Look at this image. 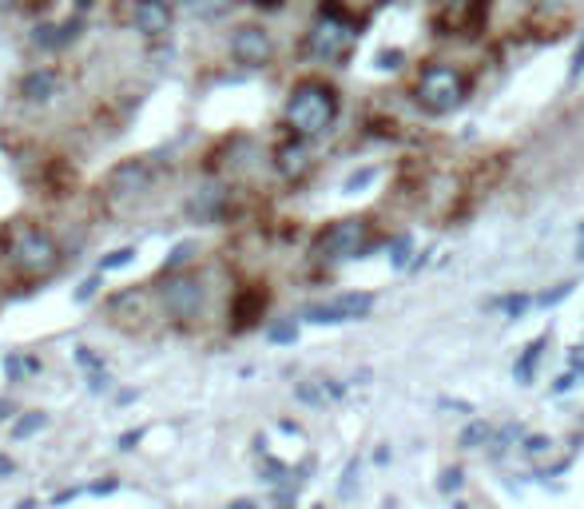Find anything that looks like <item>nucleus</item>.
I'll use <instances>...</instances> for the list:
<instances>
[{"label": "nucleus", "mask_w": 584, "mask_h": 509, "mask_svg": "<svg viewBox=\"0 0 584 509\" xmlns=\"http://www.w3.org/2000/svg\"><path fill=\"white\" fill-rule=\"evenodd\" d=\"M338 120V92L323 80H306L286 100V127L294 136H323Z\"/></svg>", "instance_id": "obj_1"}, {"label": "nucleus", "mask_w": 584, "mask_h": 509, "mask_svg": "<svg viewBox=\"0 0 584 509\" xmlns=\"http://www.w3.org/2000/svg\"><path fill=\"white\" fill-rule=\"evenodd\" d=\"M354 40H358V28H354V20L346 16V8L334 5V0H326V5L318 8V20H314L311 36H306L311 56L314 60H326V64L346 60L350 48H354Z\"/></svg>", "instance_id": "obj_2"}, {"label": "nucleus", "mask_w": 584, "mask_h": 509, "mask_svg": "<svg viewBox=\"0 0 584 509\" xmlns=\"http://www.w3.org/2000/svg\"><path fill=\"white\" fill-rule=\"evenodd\" d=\"M466 96H469V80L454 68V64H429L414 84V100L422 104L429 116L454 112V107H461Z\"/></svg>", "instance_id": "obj_3"}, {"label": "nucleus", "mask_w": 584, "mask_h": 509, "mask_svg": "<svg viewBox=\"0 0 584 509\" xmlns=\"http://www.w3.org/2000/svg\"><path fill=\"white\" fill-rule=\"evenodd\" d=\"M370 251V223L366 219H338L314 239L318 259H362Z\"/></svg>", "instance_id": "obj_4"}, {"label": "nucleus", "mask_w": 584, "mask_h": 509, "mask_svg": "<svg viewBox=\"0 0 584 509\" xmlns=\"http://www.w3.org/2000/svg\"><path fill=\"white\" fill-rule=\"evenodd\" d=\"M374 310V295L366 290H350V295H338L330 302H314L306 307V322H318V327H338V322H362Z\"/></svg>", "instance_id": "obj_5"}, {"label": "nucleus", "mask_w": 584, "mask_h": 509, "mask_svg": "<svg viewBox=\"0 0 584 509\" xmlns=\"http://www.w3.org/2000/svg\"><path fill=\"white\" fill-rule=\"evenodd\" d=\"M151 179H156V171H151L148 159H128V164H119L112 176H108V195H112L116 203H131L151 188Z\"/></svg>", "instance_id": "obj_6"}, {"label": "nucleus", "mask_w": 584, "mask_h": 509, "mask_svg": "<svg viewBox=\"0 0 584 509\" xmlns=\"http://www.w3.org/2000/svg\"><path fill=\"white\" fill-rule=\"evenodd\" d=\"M231 56H235L242 68H267L271 56H274V45L267 36V28L259 25H247L231 36Z\"/></svg>", "instance_id": "obj_7"}, {"label": "nucleus", "mask_w": 584, "mask_h": 509, "mask_svg": "<svg viewBox=\"0 0 584 509\" xmlns=\"http://www.w3.org/2000/svg\"><path fill=\"white\" fill-rule=\"evenodd\" d=\"M159 299H163V310H168L171 319H195L203 307V287H200V279L179 275L159 290Z\"/></svg>", "instance_id": "obj_8"}, {"label": "nucleus", "mask_w": 584, "mask_h": 509, "mask_svg": "<svg viewBox=\"0 0 584 509\" xmlns=\"http://www.w3.org/2000/svg\"><path fill=\"white\" fill-rule=\"evenodd\" d=\"M13 259L25 270H44V267H52V259H56V243H52L44 231H25L13 247Z\"/></svg>", "instance_id": "obj_9"}, {"label": "nucleus", "mask_w": 584, "mask_h": 509, "mask_svg": "<svg viewBox=\"0 0 584 509\" xmlns=\"http://www.w3.org/2000/svg\"><path fill=\"white\" fill-rule=\"evenodd\" d=\"M131 20L143 36H163V32H171V5L168 0H139Z\"/></svg>", "instance_id": "obj_10"}, {"label": "nucleus", "mask_w": 584, "mask_h": 509, "mask_svg": "<svg viewBox=\"0 0 584 509\" xmlns=\"http://www.w3.org/2000/svg\"><path fill=\"white\" fill-rule=\"evenodd\" d=\"M56 92H60V76L48 68H36L20 80V96L28 104H48V100H56Z\"/></svg>", "instance_id": "obj_11"}, {"label": "nucleus", "mask_w": 584, "mask_h": 509, "mask_svg": "<svg viewBox=\"0 0 584 509\" xmlns=\"http://www.w3.org/2000/svg\"><path fill=\"white\" fill-rule=\"evenodd\" d=\"M227 208V188H203V191H195L191 195V203H187V211L195 215V219H219Z\"/></svg>", "instance_id": "obj_12"}, {"label": "nucleus", "mask_w": 584, "mask_h": 509, "mask_svg": "<svg viewBox=\"0 0 584 509\" xmlns=\"http://www.w3.org/2000/svg\"><path fill=\"white\" fill-rule=\"evenodd\" d=\"M545 346H548V334H541V339H533L521 351V359H517V366H513V378L521 386H528L533 382V371H537V362H541V354H545Z\"/></svg>", "instance_id": "obj_13"}, {"label": "nucleus", "mask_w": 584, "mask_h": 509, "mask_svg": "<svg viewBox=\"0 0 584 509\" xmlns=\"http://www.w3.org/2000/svg\"><path fill=\"white\" fill-rule=\"evenodd\" d=\"M231 5H235V0H183L187 13L200 16V20H219V16H227Z\"/></svg>", "instance_id": "obj_14"}, {"label": "nucleus", "mask_w": 584, "mask_h": 509, "mask_svg": "<svg viewBox=\"0 0 584 509\" xmlns=\"http://www.w3.org/2000/svg\"><path fill=\"white\" fill-rule=\"evenodd\" d=\"M493 438V426L485 418H473L466 430H461V438H457V446L461 450H477V446H485V442Z\"/></svg>", "instance_id": "obj_15"}, {"label": "nucleus", "mask_w": 584, "mask_h": 509, "mask_svg": "<svg viewBox=\"0 0 584 509\" xmlns=\"http://www.w3.org/2000/svg\"><path fill=\"white\" fill-rule=\"evenodd\" d=\"M299 402H311V406H323V402H330V398H338L343 394V386H326V382H302L299 390Z\"/></svg>", "instance_id": "obj_16"}, {"label": "nucleus", "mask_w": 584, "mask_h": 509, "mask_svg": "<svg viewBox=\"0 0 584 509\" xmlns=\"http://www.w3.org/2000/svg\"><path fill=\"white\" fill-rule=\"evenodd\" d=\"M279 171H282V176H302V171H306V151L299 144L282 148L279 151Z\"/></svg>", "instance_id": "obj_17"}, {"label": "nucleus", "mask_w": 584, "mask_h": 509, "mask_svg": "<svg viewBox=\"0 0 584 509\" xmlns=\"http://www.w3.org/2000/svg\"><path fill=\"white\" fill-rule=\"evenodd\" d=\"M528 302H533L528 295H505V299H493V307H501L509 319H521L525 310H528Z\"/></svg>", "instance_id": "obj_18"}, {"label": "nucleus", "mask_w": 584, "mask_h": 509, "mask_svg": "<svg viewBox=\"0 0 584 509\" xmlns=\"http://www.w3.org/2000/svg\"><path fill=\"white\" fill-rule=\"evenodd\" d=\"M513 438H521V426H517V422H509V426H505L497 438H489V446H493V458H501V453L513 446Z\"/></svg>", "instance_id": "obj_19"}, {"label": "nucleus", "mask_w": 584, "mask_h": 509, "mask_svg": "<svg viewBox=\"0 0 584 509\" xmlns=\"http://www.w3.org/2000/svg\"><path fill=\"white\" fill-rule=\"evenodd\" d=\"M195 259V243H179L175 251L168 255V263H163V270H179V267H187Z\"/></svg>", "instance_id": "obj_20"}, {"label": "nucleus", "mask_w": 584, "mask_h": 509, "mask_svg": "<svg viewBox=\"0 0 584 509\" xmlns=\"http://www.w3.org/2000/svg\"><path fill=\"white\" fill-rule=\"evenodd\" d=\"M48 426V414H28V418H20L16 426H13V434L16 438H28V434H36V430Z\"/></svg>", "instance_id": "obj_21"}, {"label": "nucleus", "mask_w": 584, "mask_h": 509, "mask_svg": "<svg viewBox=\"0 0 584 509\" xmlns=\"http://www.w3.org/2000/svg\"><path fill=\"white\" fill-rule=\"evenodd\" d=\"M461 482H466V473H461L457 465H449V470H442V478H437V490H442V494H457Z\"/></svg>", "instance_id": "obj_22"}, {"label": "nucleus", "mask_w": 584, "mask_h": 509, "mask_svg": "<svg viewBox=\"0 0 584 509\" xmlns=\"http://www.w3.org/2000/svg\"><path fill=\"white\" fill-rule=\"evenodd\" d=\"M131 259H136V251H131V247H119V251H112V255H104V259H100V270H116V267H128Z\"/></svg>", "instance_id": "obj_23"}, {"label": "nucleus", "mask_w": 584, "mask_h": 509, "mask_svg": "<svg viewBox=\"0 0 584 509\" xmlns=\"http://www.w3.org/2000/svg\"><path fill=\"white\" fill-rule=\"evenodd\" d=\"M299 339V327L294 322H279V327H271V342H294Z\"/></svg>", "instance_id": "obj_24"}, {"label": "nucleus", "mask_w": 584, "mask_h": 509, "mask_svg": "<svg viewBox=\"0 0 584 509\" xmlns=\"http://www.w3.org/2000/svg\"><path fill=\"white\" fill-rule=\"evenodd\" d=\"M545 450H553V442H548L545 434H528V438H525V453H533V458H541Z\"/></svg>", "instance_id": "obj_25"}, {"label": "nucleus", "mask_w": 584, "mask_h": 509, "mask_svg": "<svg viewBox=\"0 0 584 509\" xmlns=\"http://www.w3.org/2000/svg\"><path fill=\"white\" fill-rule=\"evenodd\" d=\"M572 295V283H560L557 290H545L541 295V307H557V302H565Z\"/></svg>", "instance_id": "obj_26"}, {"label": "nucleus", "mask_w": 584, "mask_h": 509, "mask_svg": "<svg viewBox=\"0 0 584 509\" xmlns=\"http://www.w3.org/2000/svg\"><path fill=\"white\" fill-rule=\"evenodd\" d=\"M580 72H584V36H580L577 52H572V64H569V80H580Z\"/></svg>", "instance_id": "obj_27"}, {"label": "nucleus", "mask_w": 584, "mask_h": 509, "mask_svg": "<svg viewBox=\"0 0 584 509\" xmlns=\"http://www.w3.org/2000/svg\"><path fill=\"white\" fill-rule=\"evenodd\" d=\"M410 263V239H394V267Z\"/></svg>", "instance_id": "obj_28"}, {"label": "nucleus", "mask_w": 584, "mask_h": 509, "mask_svg": "<svg viewBox=\"0 0 584 509\" xmlns=\"http://www.w3.org/2000/svg\"><path fill=\"white\" fill-rule=\"evenodd\" d=\"M374 176H378V171H374V168L358 171V176H350V179H346V191H358V188H366V183H370Z\"/></svg>", "instance_id": "obj_29"}, {"label": "nucleus", "mask_w": 584, "mask_h": 509, "mask_svg": "<svg viewBox=\"0 0 584 509\" xmlns=\"http://www.w3.org/2000/svg\"><path fill=\"white\" fill-rule=\"evenodd\" d=\"M378 68H402V52H398V48H394V52L385 48L382 56H378Z\"/></svg>", "instance_id": "obj_30"}, {"label": "nucleus", "mask_w": 584, "mask_h": 509, "mask_svg": "<svg viewBox=\"0 0 584 509\" xmlns=\"http://www.w3.org/2000/svg\"><path fill=\"white\" fill-rule=\"evenodd\" d=\"M76 362H80V366H92V371H100V354H92L87 346H80V351H76Z\"/></svg>", "instance_id": "obj_31"}, {"label": "nucleus", "mask_w": 584, "mask_h": 509, "mask_svg": "<svg viewBox=\"0 0 584 509\" xmlns=\"http://www.w3.org/2000/svg\"><path fill=\"white\" fill-rule=\"evenodd\" d=\"M96 290H100V279H87V283H80V290H76V302H87Z\"/></svg>", "instance_id": "obj_32"}, {"label": "nucleus", "mask_w": 584, "mask_h": 509, "mask_svg": "<svg viewBox=\"0 0 584 509\" xmlns=\"http://www.w3.org/2000/svg\"><path fill=\"white\" fill-rule=\"evenodd\" d=\"M143 438V430H131V434L119 438V450H136V442Z\"/></svg>", "instance_id": "obj_33"}, {"label": "nucleus", "mask_w": 584, "mask_h": 509, "mask_svg": "<svg viewBox=\"0 0 584 509\" xmlns=\"http://www.w3.org/2000/svg\"><path fill=\"white\" fill-rule=\"evenodd\" d=\"M16 465H13V458H5V453H0V478H8V473H13Z\"/></svg>", "instance_id": "obj_34"}, {"label": "nucleus", "mask_w": 584, "mask_h": 509, "mask_svg": "<svg viewBox=\"0 0 584 509\" xmlns=\"http://www.w3.org/2000/svg\"><path fill=\"white\" fill-rule=\"evenodd\" d=\"M572 382H577V374H565V378H560V382H557V394H565V390H569Z\"/></svg>", "instance_id": "obj_35"}, {"label": "nucleus", "mask_w": 584, "mask_h": 509, "mask_svg": "<svg viewBox=\"0 0 584 509\" xmlns=\"http://www.w3.org/2000/svg\"><path fill=\"white\" fill-rule=\"evenodd\" d=\"M92 390H96V394H100V390H108V374H96V378H92Z\"/></svg>", "instance_id": "obj_36"}, {"label": "nucleus", "mask_w": 584, "mask_h": 509, "mask_svg": "<svg viewBox=\"0 0 584 509\" xmlns=\"http://www.w3.org/2000/svg\"><path fill=\"white\" fill-rule=\"evenodd\" d=\"M255 5H259V8H279L282 0H255Z\"/></svg>", "instance_id": "obj_37"}, {"label": "nucleus", "mask_w": 584, "mask_h": 509, "mask_svg": "<svg viewBox=\"0 0 584 509\" xmlns=\"http://www.w3.org/2000/svg\"><path fill=\"white\" fill-rule=\"evenodd\" d=\"M92 5H96V0H76V8H80V13H87Z\"/></svg>", "instance_id": "obj_38"}, {"label": "nucleus", "mask_w": 584, "mask_h": 509, "mask_svg": "<svg viewBox=\"0 0 584 509\" xmlns=\"http://www.w3.org/2000/svg\"><path fill=\"white\" fill-rule=\"evenodd\" d=\"M231 509H255V505H251V502H235V505H231Z\"/></svg>", "instance_id": "obj_39"}, {"label": "nucleus", "mask_w": 584, "mask_h": 509, "mask_svg": "<svg viewBox=\"0 0 584 509\" xmlns=\"http://www.w3.org/2000/svg\"><path fill=\"white\" fill-rule=\"evenodd\" d=\"M8 410H13V406H8V402H0V418H8Z\"/></svg>", "instance_id": "obj_40"}, {"label": "nucleus", "mask_w": 584, "mask_h": 509, "mask_svg": "<svg viewBox=\"0 0 584 509\" xmlns=\"http://www.w3.org/2000/svg\"><path fill=\"white\" fill-rule=\"evenodd\" d=\"M16 5V0H0V13H5V8H13Z\"/></svg>", "instance_id": "obj_41"}, {"label": "nucleus", "mask_w": 584, "mask_h": 509, "mask_svg": "<svg viewBox=\"0 0 584 509\" xmlns=\"http://www.w3.org/2000/svg\"><path fill=\"white\" fill-rule=\"evenodd\" d=\"M16 509H32V502H20V505H16Z\"/></svg>", "instance_id": "obj_42"}, {"label": "nucleus", "mask_w": 584, "mask_h": 509, "mask_svg": "<svg viewBox=\"0 0 584 509\" xmlns=\"http://www.w3.org/2000/svg\"><path fill=\"white\" fill-rule=\"evenodd\" d=\"M577 259H584V243H580V247H577Z\"/></svg>", "instance_id": "obj_43"}, {"label": "nucleus", "mask_w": 584, "mask_h": 509, "mask_svg": "<svg viewBox=\"0 0 584 509\" xmlns=\"http://www.w3.org/2000/svg\"><path fill=\"white\" fill-rule=\"evenodd\" d=\"M580 235H584V223H580Z\"/></svg>", "instance_id": "obj_44"}, {"label": "nucleus", "mask_w": 584, "mask_h": 509, "mask_svg": "<svg viewBox=\"0 0 584 509\" xmlns=\"http://www.w3.org/2000/svg\"><path fill=\"white\" fill-rule=\"evenodd\" d=\"M279 509H291V505H279Z\"/></svg>", "instance_id": "obj_45"}]
</instances>
